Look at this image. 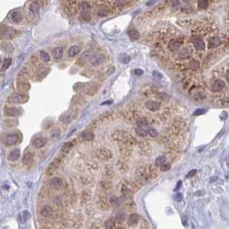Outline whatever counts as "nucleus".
<instances>
[{"instance_id": "nucleus-5", "label": "nucleus", "mask_w": 229, "mask_h": 229, "mask_svg": "<svg viewBox=\"0 0 229 229\" xmlns=\"http://www.w3.org/2000/svg\"><path fill=\"white\" fill-rule=\"evenodd\" d=\"M224 82L222 80H215V82H213L212 85H211V90L214 92H219L221 90L223 89L224 87Z\"/></svg>"}, {"instance_id": "nucleus-8", "label": "nucleus", "mask_w": 229, "mask_h": 229, "mask_svg": "<svg viewBox=\"0 0 229 229\" xmlns=\"http://www.w3.org/2000/svg\"><path fill=\"white\" fill-rule=\"evenodd\" d=\"M63 185V180L58 177L53 178L50 181V186L52 189H59Z\"/></svg>"}, {"instance_id": "nucleus-18", "label": "nucleus", "mask_w": 229, "mask_h": 229, "mask_svg": "<svg viewBox=\"0 0 229 229\" xmlns=\"http://www.w3.org/2000/svg\"><path fill=\"white\" fill-rule=\"evenodd\" d=\"M180 46H181V41H180V40H179V39L172 40L168 45L170 50H172V51L178 50V49L180 47Z\"/></svg>"}, {"instance_id": "nucleus-52", "label": "nucleus", "mask_w": 229, "mask_h": 229, "mask_svg": "<svg viewBox=\"0 0 229 229\" xmlns=\"http://www.w3.org/2000/svg\"><path fill=\"white\" fill-rule=\"evenodd\" d=\"M181 185H182V182L181 181H179V182L177 183V184H176V188H175V190H179L180 189V187H181Z\"/></svg>"}, {"instance_id": "nucleus-13", "label": "nucleus", "mask_w": 229, "mask_h": 229, "mask_svg": "<svg viewBox=\"0 0 229 229\" xmlns=\"http://www.w3.org/2000/svg\"><path fill=\"white\" fill-rule=\"evenodd\" d=\"M0 47H1V50L4 51V52H6V53H10L14 51V46L10 42H3L1 44V46H0Z\"/></svg>"}, {"instance_id": "nucleus-42", "label": "nucleus", "mask_w": 229, "mask_h": 229, "mask_svg": "<svg viewBox=\"0 0 229 229\" xmlns=\"http://www.w3.org/2000/svg\"><path fill=\"white\" fill-rule=\"evenodd\" d=\"M189 67H190V69H197L199 68V63H198L197 61H192L190 63Z\"/></svg>"}, {"instance_id": "nucleus-25", "label": "nucleus", "mask_w": 229, "mask_h": 229, "mask_svg": "<svg viewBox=\"0 0 229 229\" xmlns=\"http://www.w3.org/2000/svg\"><path fill=\"white\" fill-rule=\"evenodd\" d=\"M63 53H64V50L62 47H57L53 50L52 51V55L56 59H59L63 57Z\"/></svg>"}, {"instance_id": "nucleus-12", "label": "nucleus", "mask_w": 229, "mask_h": 229, "mask_svg": "<svg viewBox=\"0 0 229 229\" xmlns=\"http://www.w3.org/2000/svg\"><path fill=\"white\" fill-rule=\"evenodd\" d=\"M40 215L44 217H50L52 215V208L50 206L45 205L40 208Z\"/></svg>"}, {"instance_id": "nucleus-24", "label": "nucleus", "mask_w": 229, "mask_h": 229, "mask_svg": "<svg viewBox=\"0 0 229 229\" xmlns=\"http://www.w3.org/2000/svg\"><path fill=\"white\" fill-rule=\"evenodd\" d=\"M125 218H126L125 213L123 212V211H118V212L117 213V215H116L115 220L118 223H123L124 221H125Z\"/></svg>"}, {"instance_id": "nucleus-38", "label": "nucleus", "mask_w": 229, "mask_h": 229, "mask_svg": "<svg viewBox=\"0 0 229 229\" xmlns=\"http://www.w3.org/2000/svg\"><path fill=\"white\" fill-rule=\"evenodd\" d=\"M189 53H190V51L187 48H182L181 50L179 51V54L181 58H188V56H189Z\"/></svg>"}, {"instance_id": "nucleus-16", "label": "nucleus", "mask_w": 229, "mask_h": 229, "mask_svg": "<svg viewBox=\"0 0 229 229\" xmlns=\"http://www.w3.org/2000/svg\"><path fill=\"white\" fill-rule=\"evenodd\" d=\"M139 219H140V217L137 214H131L128 219V225L130 226L136 225L139 221Z\"/></svg>"}, {"instance_id": "nucleus-17", "label": "nucleus", "mask_w": 229, "mask_h": 229, "mask_svg": "<svg viewBox=\"0 0 229 229\" xmlns=\"http://www.w3.org/2000/svg\"><path fill=\"white\" fill-rule=\"evenodd\" d=\"M5 114L10 117H15L20 114V111L15 107H9L5 109Z\"/></svg>"}, {"instance_id": "nucleus-31", "label": "nucleus", "mask_w": 229, "mask_h": 229, "mask_svg": "<svg viewBox=\"0 0 229 229\" xmlns=\"http://www.w3.org/2000/svg\"><path fill=\"white\" fill-rule=\"evenodd\" d=\"M40 4H38L37 2H33L32 4H30V11L33 13V14H37L40 10Z\"/></svg>"}, {"instance_id": "nucleus-32", "label": "nucleus", "mask_w": 229, "mask_h": 229, "mask_svg": "<svg viewBox=\"0 0 229 229\" xmlns=\"http://www.w3.org/2000/svg\"><path fill=\"white\" fill-rule=\"evenodd\" d=\"M11 63H12V59L11 58H5L4 60V62H3V65H2L1 71H6V69L10 67V64H11Z\"/></svg>"}, {"instance_id": "nucleus-9", "label": "nucleus", "mask_w": 229, "mask_h": 229, "mask_svg": "<svg viewBox=\"0 0 229 229\" xmlns=\"http://www.w3.org/2000/svg\"><path fill=\"white\" fill-rule=\"evenodd\" d=\"M46 144V139L45 137H37L33 141V145L36 148H40Z\"/></svg>"}, {"instance_id": "nucleus-2", "label": "nucleus", "mask_w": 229, "mask_h": 229, "mask_svg": "<svg viewBox=\"0 0 229 229\" xmlns=\"http://www.w3.org/2000/svg\"><path fill=\"white\" fill-rule=\"evenodd\" d=\"M96 155L98 158L103 161H108L112 157V154L111 150H109L107 148H100L96 150Z\"/></svg>"}, {"instance_id": "nucleus-34", "label": "nucleus", "mask_w": 229, "mask_h": 229, "mask_svg": "<svg viewBox=\"0 0 229 229\" xmlns=\"http://www.w3.org/2000/svg\"><path fill=\"white\" fill-rule=\"evenodd\" d=\"M165 161H166V157L163 156V155L159 156L158 158L155 160V163H154V166H157V167H161L162 165L165 163Z\"/></svg>"}, {"instance_id": "nucleus-6", "label": "nucleus", "mask_w": 229, "mask_h": 229, "mask_svg": "<svg viewBox=\"0 0 229 229\" xmlns=\"http://www.w3.org/2000/svg\"><path fill=\"white\" fill-rule=\"evenodd\" d=\"M146 107L152 112H155L159 110L161 107V103L158 101H154V100H148L146 102Z\"/></svg>"}, {"instance_id": "nucleus-49", "label": "nucleus", "mask_w": 229, "mask_h": 229, "mask_svg": "<svg viewBox=\"0 0 229 229\" xmlns=\"http://www.w3.org/2000/svg\"><path fill=\"white\" fill-rule=\"evenodd\" d=\"M134 74H135L136 76H141V75L143 74V69H134Z\"/></svg>"}, {"instance_id": "nucleus-45", "label": "nucleus", "mask_w": 229, "mask_h": 229, "mask_svg": "<svg viewBox=\"0 0 229 229\" xmlns=\"http://www.w3.org/2000/svg\"><path fill=\"white\" fill-rule=\"evenodd\" d=\"M98 14H99L100 15H107L108 14V10H105V8H101V9L99 10V11H98Z\"/></svg>"}, {"instance_id": "nucleus-26", "label": "nucleus", "mask_w": 229, "mask_h": 229, "mask_svg": "<svg viewBox=\"0 0 229 229\" xmlns=\"http://www.w3.org/2000/svg\"><path fill=\"white\" fill-rule=\"evenodd\" d=\"M11 20H12L14 22H15V23L20 22L22 20V13H21V12H18V11L14 12V13H13V14L11 15Z\"/></svg>"}, {"instance_id": "nucleus-11", "label": "nucleus", "mask_w": 229, "mask_h": 229, "mask_svg": "<svg viewBox=\"0 0 229 229\" xmlns=\"http://www.w3.org/2000/svg\"><path fill=\"white\" fill-rule=\"evenodd\" d=\"M15 33H16V31L13 29L12 28L6 27L4 29V31H3V35L7 39H12L13 37H15Z\"/></svg>"}, {"instance_id": "nucleus-56", "label": "nucleus", "mask_w": 229, "mask_h": 229, "mask_svg": "<svg viewBox=\"0 0 229 229\" xmlns=\"http://www.w3.org/2000/svg\"><path fill=\"white\" fill-rule=\"evenodd\" d=\"M1 63H2V59H1V58H0V64H1Z\"/></svg>"}, {"instance_id": "nucleus-50", "label": "nucleus", "mask_w": 229, "mask_h": 229, "mask_svg": "<svg viewBox=\"0 0 229 229\" xmlns=\"http://www.w3.org/2000/svg\"><path fill=\"white\" fill-rule=\"evenodd\" d=\"M153 76L154 78H157V79H161L162 76L161 73H159L158 71H153Z\"/></svg>"}, {"instance_id": "nucleus-54", "label": "nucleus", "mask_w": 229, "mask_h": 229, "mask_svg": "<svg viewBox=\"0 0 229 229\" xmlns=\"http://www.w3.org/2000/svg\"><path fill=\"white\" fill-rule=\"evenodd\" d=\"M154 2H155V1H154V0H153V1H151V2H149V3H148V4H147V5H148V6H149V5L153 4H154Z\"/></svg>"}, {"instance_id": "nucleus-1", "label": "nucleus", "mask_w": 229, "mask_h": 229, "mask_svg": "<svg viewBox=\"0 0 229 229\" xmlns=\"http://www.w3.org/2000/svg\"><path fill=\"white\" fill-rule=\"evenodd\" d=\"M28 100V96L24 94L23 93H16V94H14L9 98L10 102L16 103V104H22V103L27 102Z\"/></svg>"}, {"instance_id": "nucleus-43", "label": "nucleus", "mask_w": 229, "mask_h": 229, "mask_svg": "<svg viewBox=\"0 0 229 229\" xmlns=\"http://www.w3.org/2000/svg\"><path fill=\"white\" fill-rule=\"evenodd\" d=\"M148 134H149L152 137H155V136H158V132H157V130H154V129H153V128H148Z\"/></svg>"}, {"instance_id": "nucleus-29", "label": "nucleus", "mask_w": 229, "mask_h": 229, "mask_svg": "<svg viewBox=\"0 0 229 229\" xmlns=\"http://www.w3.org/2000/svg\"><path fill=\"white\" fill-rule=\"evenodd\" d=\"M73 148V144H72L71 142H67V143H65L63 145V147H62V152L63 153H69V151L71 150V148Z\"/></svg>"}, {"instance_id": "nucleus-15", "label": "nucleus", "mask_w": 229, "mask_h": 229, "mask_svg": "<svg viewBox=\"0 0 229 229\" xmlns=\"http://www.w3.org/2000/svg\"><path fill=\"white\" fill-rule=\"evenodd\" d=\"M20 155H21V151L19 149H14V150L10 153L8 159H9L10 161H16L17 160L20 158Z\"/></svg>"}, {"instance_id": "nucleus-36", "label": "nucleus", "mask_w": 229, "mask_h": 229, "mask_svg": "<svg viewBox=\"0 0 229 229\" xmlns=\"http://www.w3.org/2000/svg\"><path fill=\"white\" fill-rule=\"evenodd\" d=\"M119 60L122 64H128L129 62L130 61V56L127 55V54L123 53V54H121L119 57Z\"/></svg>"}, {"instance_id": "nucleus-7", "label": "nucleus", "mask_w": 229, "mask_h": 229, "mask_svg": "<svg viewBox=\"0 0 229 229\" xmlns=\"http://www.w3.org/2000/svg\"><path fill=\"white\" fill-rule=\"evenodd\" d=\"M104 56L102 55V54H97V55H94L92 57L91 60H90V62H91V64L94 66H97V65H100V64H101L103 62H104Z\"/></svg>"}, {"instance_id": "nucleus-23", "label": "nucleus", "mask_w": 229, "mask_h": 229, "mask_svg": "<svg viewBox=\"0 0 229 229\" xmlns=\"http://www.w3.org/2000/svg\"><path fill=\"white\" fill-rule=\"evenodd\" d=\"M105 229H114L115 228V220L112 217L108 218L105 222Z\"/></svg>"}, {"instance_id": "nucleus-4", "label": "nucleus", "mask_w": 229, "mask_h": 229, "mask_svg": "<svg viewBox=\"0 0 229 229\" xmlns=\"http://www.w3.org/2000/svg\"><path fill=\"white\" fill-rule=\"evenodd\" d=\"M59 166H60V161L58 160H54L49 165V166L46 169V174L47 175H51L55 172L56 169H58Z\"/></svg>"}, {"instance_id": "nucleus-40", "label": "nucleus", "mask_w": 229, "mask_h": 229, "mask_svg": "<svg viewBox=\"0 0 229 229\" xmlns=\"http://www.w3.org/2000/svg\"><path fill=\"white\" fill-rule=\"evenodd\" d=\"M208 5V0H198V7L202 8V9H206Z\"/></svg>"}, {"instance_id": "nucleus-41", "label": "nucleus", "mask_w": 229, "mask_h": 229, "mask_svg": "<svg viewBox=\"0 0 229 229\" xmlns=\"http://www.w3.org/2000/svg\"><path fill=\"white\" fill-rule=\"evenodd\" d=\"M79 7L81 8L82 10H87L89 9H90V4H89V2L83 1V2L81 3V4H79Z\"/></svg>"}, {"instance_id": "nucleus-20", "label": "nucleus", "mask_w": 229, "mask_h": 229, "mask_svg": "<svg viewBox=\"0 0 229 229\" xmlns=\"http://www.w3.org/2000/svg\"><path fill=\"white\" fill-rule=\"evenodd\" d=\"M128 35L130 40H137L139 38V36H140L139 32L136 29V28H130V29L128 30Z\"/></svg>"}, {"instance_id": "nucleus-53", "label": "nucleus", "mask_w": 229, "mask_h": 229, "mask_svg": "<svg viewBox=\"0 0 229 229\" xmlns=\"http://www.w3.org/2000/svg\"><path fill=\"white\" fill-rule=\"evenodd\" d=\"M112 102V100H107V101H105V102H103V103H101V105H108V104H111V103Z\"/></svg>"}, {"instance_id": "nucleus-37", "label": "nucleus", "mask_w": 229, "mask_h": 229, "mask_svg": "<svg viewBox=\"0 0 229 229\" xmlns=\"http://www.w3.org/2000/svg\"><path fill=\"white\" fill-rule=\"evenodd\" d=\"M40 58H41V60L45 62V63H47V62H49V60H50V55L45 51H40Z\"/></svg>"}, {"instance_id": "nucleus-51", "label": "nucleus", "mask_w": 229, "mask_h": 229, "mask_svg": "<svg viewBox=\"0 0 229 229\" xmlns=\"http://www.w3.org/2000/svg\"><path fill=\"white\" fill-rule=\"evenodd\" d=\"M196 172H197V171H196V170H191V171H190L189 172H188L187 177H191V176H193V175H194Z\"/></svg>"}, {"instance_id": "nucleus-47", "label": "nucleus", "mask_w": 229, "mask_h": 229, "mask_svg": "<svg viewBox=\"0 0 229 229\" xmlns=\"http://www.w3.org/2000/svg\"><path fill=\"white\" fill-rule=\"evenodd\" d=\"M170 169V165L169 164H163L162 166H161V170L162 172H166V171H168V170Z\"/></svg>"}, {"instance_id": "nucleus-10", "label": "nucleus", "mask_w": 229, "mask_h": 229, "mask_svg": "<svg viewBox=\"0 0 229 229\" xmlns=\"http://www.w3.org/2000/svg\"><path fill=\"white\" fill-rule=\"evenodd\" d=\"M30 89V84L27 82L20 81L17 82V89L19 90L20 93H24L28 91Z\"/></svg>"}, {"instance_id": "nucleus-39", "label": "nucleus", "mask_w": 229, "mask_h": 229, "mask_svg": "<svg viewBox=\"0 0 229 229\" xmlns=\"http://www.w3.org/2000/svg\"><path fill=\"white\" fill-rule=\"evenodd\" d=\"M136 132L137 133V135H139L140 136H146L148 135V130H145L144 128L142 127H137L136 129Z\"/></svg>"}, {"instance_id": "nucleus-30", "label": "nucleus", "mask_w": 229, "mask_h": 229, "mask_svg": "<svg viewBox=\"0 0 229 229\" xmlns=\"http://www.w3.org/2000/svg\"><path fill=\"white\" fill-rule=\"evenodd\" d=\"M195 47L197 50H202L205 47V44L202 39H197L195 41Z\"/></svg>"}, {"instance_id": "nucleus-28", "label": "nucleus", "mask_w": 229, "mask_h": 229, "mask_svg": "<svg viewBox=\"0 0 229 229\" xmlns=\"http://www.w3.org/2000/svg\"><path fill=\"white\" fill-rule=\"evenodd\" d=\"M80 51H81V49H80L79 46H71V47L69 48V51H68L69 56H71V57L76 56V55H77V54H78V53L80 52Z\"/></svg>"}, {"instance_id": "nucleus-19", "label": "nucleus", "mask_w": 229, "mask_h": 229, "mask_svg": "<svg viewBox=\"0 0 229 229\" xmlns=\"http://www.w3.org/2000/svg\"><path fill=\"white\" fill-rule=\"evenodd\" d=\"M221 43V40L218 37H211L208 40V48H215Z\"/></svg>"}, {"instance_id": "nucleus-22", "label": "nucleus", "mask_w": 229, "mask_h": 229, "mask_svg": "<svg viewBox=\"0 0 229 229\" xmlns=\"http://www.w3.org/2000/svg\"><path fill=\"white\" fill-rule=\"evenodd\" d=\"M136 124H137L138 127L144 128L147 130H148V121H147L146 118H139V119H137V121H136Z\"/></svg>"}, {"instance_id": "nucleus-27", "label": "nucleus", "mask_w": 229, "mask_h": 229, "mask_svg": "<svg viewBox=\"0 0 229 229\" xmlns=\"http://www.w3.org/2000/svg\"><path fill=\"white\" fill-rule=\"evenodd\" d=\"M92 57H93V55H92L91 51H84L83 54H82V56L81 57L80 60H82V62H83V64H84V63H86V62H87V61L91 60Z\"/></svg>"}, {"instance_id": "nucleus-48", "label": "nucleus", "mask_w": 229, "mask_h": 229, "mask_svg": "<svg viewBox=\"0 0 229 229\" xmlns=\"http://www.w3.org/2000/svg\"><path fill=\"white\" fill-rule=\"evenodd\" d=\"M182 199H183V196L181 193H178V194L175 195V197H174L175 201H177V202H181Z\"/></svg>"}, {"instance_id": "nucleus-44", "label": "nucleus", "mask_w": 229, "mask_h": 229, "mask_svg": "<svg viewBox=\"0 0 229 229\" xmlns=\"http://www.w3.org/2000/svg\"><path fill=\"white\" fill-rule=\"evenodd\" d=\"M125 206L126 207H127L128 208H133L134 207H135V203H134V202L133 201H131V200H127L125 202Z\"/></svg>"}, {"instance_id": "nucleus-35", "label": "nucleus", "mask_w": 229, "mask_h": 229, "mask_svg": "<svg viewBox=\"0 0 229 229\" xmlns=\"http://www.w3.org/2000/svg\"><path fill=\"white\" fill-rule=\"evenodd\" d=\"M79 19L83 22H89L91 19V15H89V13L87 12H82L79 16Z\"/></svg>"}, {"instance_id": "nucleus-14", "label": "nucleus", "mask_w": 229, "mask_h": 229, "mask_svg": "<svg viewBox=\"0 0 229 229\" xmlns=\"http://www.w3.org/2000/svg\"><path fill=\"white\" fill-rule=\"evenodd\" d=\"M33 161V154L31 153V152H28V153H26L22 157V163L28 166V165H30Z\"/></svg>"}, {"instance_id": "nucleus-21", "label": "nucleus", "mask_w": 229, "mask_h": 229, "mask_svg": "<svg viewBox=\"0 0 229 229\" xmlns=\"http://www.w3.org/2000/svg\"><path fill=\"white\" fill-rule=\"evenodd\" d=\"M94 137V135L92 131H85L81 135V138L83 141H92Z\"/></svg>"}, {"instance_id": "nucleus-33", "label": "nucleus", "mask_w": 229, "mask_h": 229, "mask_svg": "<svg viewBox=\"0 0 229 229\" xmlns=\"http://www.w3.org/2000/svg\"><path fill=\"white\" fill-rule=\"evenodd\" d=\"M147 171H148V173L149 175V177L155 178L157 175H158V172H157L156 168H155V167H154V166H152L148 167V168H147Z\"/></svg>"}, {"instance_id": "nucleus-46", "label": "nucleus", "mask_w": 229, "mask_h": 229, "mask_svg": "<svg viewBox=\"0 0 229 229\" xmlns=\"http://www.w3.org/2000/svg\"><path fill=\"white\" fill-rule=\"evenodd\" d=\"M205 112V110L204 109H202V108H199V109H197L194 112V113H193V114H194L195 116H198V115H201V114H202V113H204Z\"/></svg>"}, {"instance_id": "nucleus-3", "label": "nucleus", "mask_w": 229, "mask_h": 229, "mask_svg": "<svg viewBox=\"0 0 229 229\" xmlns=\"http://www.w3.org/2000/svg\"><path fill=\"white\" fill-rule=\"evenodd\" d=\"M17 140H18V137L15 134H9V135H7L4 137V142L6 145L11 146V145H14V144L16 143Z\"/></svg>"}, {"instance_id": "nucleus-55", "label": "nucleus", "mask_w": 229, "mask_h": 229, "mask_svg": "<svg viewBox=\"0 0 229 229\" xmlns=\"http://www.w3.org/2000/svg\"><path fill=\"white\" fill-rule=\"evenodd\" d=\"M226 79H227V81L229 82V71L226 72Z\"/></svg>"}]
</instances>
